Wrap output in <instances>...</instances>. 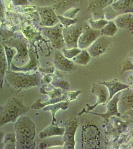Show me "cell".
<instances>
[{"label":"cell","mask_w":133,"mask_h":149,"mask_svg":"<svg viewBox=\"0 0 133 149\" xmlns=\"http://www.w3.org/2000/svg\"><path fill=\"white\" fill-rule=\"evenodd\" d=\"M16 149H34L36 135V126L29 117L22 115L15 122Z\"/></svg>","instance_id":"cell-1"},{"label":"cell","mask_w":133,"mask_h":149,"mask_svg":"<svg viewBox=\"0 0 133 149\" xmlns=\"http://www.w3.org/2000/svg\"><path fill=\"white\" fill-rule=\"evenodd\" d=\"M42 76L43 74L38 71L31 74L9 70L6 74L5 80L12 90L20 93L22 90L41 86V80Z\"/></svg>","instance_id":"cell-2"},{"label":"cell","mask_w":133,"mask_h":149,"mask_svg":"<svg viewBox=\"0 0 133 149\" xmlns=\"http://www.w3.org/2000/svg\"><path fill=\"white\" fill-rule=\"evenodd\" d=\"M22 99L12 97L0 108V127L10 122H15L29 110Z\"/></svg>","instance_id":"cell-3"},{"label":"cell","mask_w":133,"mask_h":149,"mask_svg":"<svg viewBox=\"0 0 133 149\" xmlns=\"http://www.w3.org/2000/svg\"><path fill=\"white\" fill-rule=\"evenodd\" d=\"M3 44L16 49L17 53L14 59L18 64L17 66H23L29 61L28 45L25 39L22 38H11L4 41Z\"/></svg>","instance_id":"cell-4"},{"label":"cell","mask_w":133,"mask_h":149,"mask_svg":"<svg viewBox=\"0 0 133 149\" xmlns=\"http://www.w3.org/2000/svg\"><path fill=\"white\" fill-rule=\"evenodd\" d=\"M63 28L60 22L52 27H45L42 31L43 35L49 39L55 49L60 50L66 47L62 32Z\"/></svg>","instance_id":"cell-5"},{"label":"cell","mask_w":133,"mask_h":149,"mask_svg":"<svg viewBox=\"0 0 133 149\" xmlns=\"http://www.w3.org/2000/svg\"><path fill=\"white\" fill-rule=\"evenodd\" d=\"M91 93L92 94L97 97V101L94 105H90L88 103L86 104V107L83 109L78 114V115H81L85 113H88L89 112L94 109L96 107L100 104H104L108 102L109 98V93L105 85L99 83L93 84Z\"/></svg>","instance_id":"cell-6"},{"label":"cell","mask_w":133,"mask_h":149,"mask_svg":"<svg viewBox=\"0 0 133 149\" xmlns=\"http://www.w3.org/2000/svg\"><path fill=\"white\" fill-rule=\"evenodd\" d=\"M83 31L82 27L77 24L63 28V38L67 49L78 48L79 38Z\"/></svg>","instance_id":"cell-7"},{"label":"cell","mask_w":133,"mask_h":149,"mask_svg":"<svg viewBox=\"0 0 133 149\" xmlns=\"http://www.w3.org/2000/svg\"><path fill=\"white\" fill-rule=\"evenodd\" d=\"M81 93L80 91H72V92H64L63 95L61 97H58L53 99L48 98L47 100L43 101L41 98H38L32 105H31V109H41L47 105L52 104L55 103H58L60 102L70 101L72 102L76 100L79 95Z\"/></svg>","instance_id":"cell-8"},{"label":"cell","mask_w":133,"mask_h":149,"mask_svg":"<svg viewBox=\"0 0 133 149\" xmlns=\"http://www.w3.org/2000/svg\"><path fill=\"white\" fill-rule=\"evenodd\" d=\"M78 122L76 119H68L64 123L65 131L63 135L64 145L63 149H75V135L78 128Z\"/></svg>","instance_id":"cell-9"},{"label":"cell","mask_w":133,"mask_h":149,"mask_svg":"<svg viewBox=\"0 0 133 149\" xmlns=\"http://www.w3.org/2000/svg\"><path fill=\"white\" fill-rule=\"evenodd\" d=\"M111 45L109 37L101 36L87 50L92 57H98L107 52Z\"/></svg>","instance_id":"cell-10"},{"label":"cell","mask_w":133,"mask_h":149,"mask_svg":"<svg viewBox=\"0 0 133 149\" xmlns=\"http://www.w3.org/2000/svg\"><path fill=\"white\" fill-rule=\"evenodd\" d=\"M29 61L22 66H18L12 62L10 70L15 72H22L28 73L31 71H38L40 64L38 61V56L32 47L29 48Z\"/></svg>","instance_id":"cell-11"},{"label":"cell","mask_w":133,"mask_h":149,"mask_svg":"<svg viewBox=\"0 0 133 149\" xmlns=\"http://www.w3.org/2000/svg\"><path fill=\"white\" fill-rule=\"evenodd\" d=\"M121 92L115 95L112 98L109 100L106 103V111L104 113H97L89 111L88 113L93 114L94 115H98L102 117L106 122H108L109 119L113 116H117L122 117L121 113L119 111L118 107V103L119 100Z\"/></svg>","instance_id":"cell-12"},{"label":"cell","mask_w":133,"mask_h":149,"mask_svg":"<svg viewBox=\"0 0 133 149\" xmlns=\"http://www.w3.org/2000/svg\"><path fill=\"white\" fill-rule=\"evenodd\" d=\"M53 64L56 69L62 72L71 73L76 69L74 61L65 57L58 51L55 53Z\"/></svg>","instance_id":"cell-13"},{"label":"cell","mask_w":133,"mask_h":149,"mask_svg":"<svg viewBox=\"0 0 133 149\" xmlns=\"http://www.w3.org/2000/svg\"><path fill=\"white\" fill-rule=\"evenodd\" d=\"M101 36V31L88 28L83 31L79 38L78 46L81 50L87 49L98 38Z\"/></svg>","instance_id":"cell-14"},{"label":"cell","mask_w":133,"mask_h":149,"mask_svg":"<svg viewBox=\"0 0 133 149\" xmlns=\"http://www.w3.org/2000/svg\"><path fill=\"white\" fill-rule=\"evenodd\" d=\"M118 107L119 111L122 115L133 109V88H126L121 92Z\"/></svg>","instance_id":"cell-15"},{"label":"cell","mask_w":133,"mask_h":149,"mask_svg":"<svg viewBox=\"0 0 133 149\" xmlns=\"http://www.w3.org/2000/svg\"><path fill=\"white\" fill-rule=\"evenodd\" d=\"M41 17V23L46 27H52L60 23L55 10L52 8L46 6L41 8L39 10Z\"/></svg>","instance_id":"cell-16"},{"label":"cell","mask_w":133,"mask_h":149,"mask_svg":"<svg viewBox=\"0 0 133 149\" xmlns=\"http://www.w3.org/2000/svg\"><path fill=\"white\" fill-rule=\"evenodd\" d=\"M100 83L105 85L107 87L109 93V98L108 101L117 93L122 92L126 88H131L129 85L124 84L117 80H112L108 81H100Z\"/></svg>","instance_id":"cell-17"},{"label":"cell","mask_w":133,"mask_h":149,"mask_svg":"<svg viewBox=\"0 0 133 149\" xmlns=\"http://www.w3.org/2000/svg\"><path fill=\"white\" fill-rule=\"evenodd\" d=\"M84 0H55L53 8L57 15H62L69 9L74 8Z\"/></svg>","instance_id":"cell-18"},{"label":"cell","mask_w":133,"mask_h":149,"mask_svg":"<svg viewBox=\"0 0 133 149\" xmlns=\"http://www.w3.org/2000/svg\"><path fill=\"white\" fill-rule=\"evenodd\" d=\"M115 23L118 28L126 29L133 34V15L131 13L122 14L115 19Z\"/></svg>","instance_id":"cell-19"},{"label":"cell","mask_w":133,"mask_h":149,"mask_svg":"<svg viewBox=\"0 0 133 149\" xmlns=\"http://www.w3.org/2000/svg\"><path fill=\"white\" fill-rule=\"evenodd\" d=\"M64 131L65 128H60L56 124L53 125L51 124L39 133L38 137L40 139H45L59 136H62Z\"/></svg>","instance_id":"cell-20"},{"label":"cell","mask_w":133,"mask_h":149,"mask_svg":"<svg viewBox=\"0 0 133 149\" xmlns=\"http://www.w3.org/2000/svg\"><path fill=\"white\" fill-rule=\"evenodd\" d=\"M52 80L51 85L57 88L63 90L64 91H68L70 88V84L68 83L66 79L62 74V72L56 69L55 73L52 74Z\"/></svg>","instance_id":"cell-21"},{"label":"cell","mask_w":133,"mask_h":149,"mask_svg":"<svg viewBox=\"0 0 133 149\" xmlns=\"http://www.w3.org/2000/svg\"><path fill=\"white\" fill-rule=\"evenodd\" d=\"M70 101H65L58 102V103H55L52 104L48 105L43 108V109L44 111H50L52 115V123L53 125H55V123L56 122V119L55 118L56 113L60 109L65 111L68 109V107L70 104Z\"/></svg>","instance_id":"cell-22"},{"label":"cell","mask_w":133,"mask_h":149,"mask_svg":"<svg viewBox=\"0 0 133 149\" xmlns=\"http://www.w3.org/2000/svg\"><path fill=\"white\" fill-rule=\"evenodd\" d=\"M0 79H1V88H3L4 81L5 78L6 74L7 72L9 70V66L7 61V57L6 55L5 48L3 44H1V50H0Z\"/></svg>","instance_id":"cell-23"},{"label":"cell","mask_w":133,"mask_h":149,"mask_svg":"<svg viewBox=\"0 0 133 149\" xmlns=\"http://www.w3.org/2000/svg\"><path fill=\"white\" fill-rule=\"evenodd\" d=\"M48 88V90L41 86L40 88V93L43 95H47L50 99H53L58 97H61L65 91L61 88H57L51 85V84L45 85Z\"/></svg>","instance_id":"cell-24"},{"label":"cell","mask_w":133,"mask_h":149,"mask_svg":"<svg viewBox=\"0 0 133 149\" xmlns=\"http://www.w3.org/2000/svg\"><path fill=\"white\" fill-rule=\"evenodd\" d=\"M1 149H16L15 134L8 133L4 136V139L0 142Z\"/></svg>","instance_id":"cell-25"},{"label":"cell","mask_w":133,"mask_h":149,"mask_svg":"<svg viewBox=\"0 0 133 149\" xmlns=\"http://www.w3.org/2000/svg\"><path fill=\"white\" fill-rule=\"evenodd\" d=\"M91 57H92L89 53L87 49H83L78 55L72 60L75 64L78 65L86 66L90 61Z\"/></svg>","instance_id":"cell-26"},{"label":"cell","mask_w":133,"mask_h":149,"mask_svg":"<svg viewBox=\"0 0 133 149\" xmlns=\"http://www.w3.org/2000/svg\"><path fill=\"white\" fill-rule=\"evenodd\" d=\"M118 27L114 20H109L106 26L101 30V36L107 37H113L118 31Z\"/></svg>","instance_id":"cell-27"},{"label":"cell","mask_w":133,"mask_h":149,"mask_svg":"<svg viewBox=\"0 0 133 149\" xmlns=\"http://www.w3.org/2000/svg\"><path fill=\"white\" fill-rule=\"evenodd\" d=\"M113 0H90L89 9L95 10L104 9L110 5Z\"/></svg>","instance_id":"cell-28"},{"label":"cell","mask_w":133,"mask_h":149,"mask_svg":"<svg viewBox=\"0 0 133 149\" xmlns=\"http://www.w3.org/2000/svg\"><path fill=\"white\" fill-rule=\"evenodd\" d=\"M56 70L54 64L50 62H44L40 64L38 71L42 74H53Z\"/></svg>","instance_id":"cell-29"},{"label":"cell","mask_w":133,"mask_h":149,"mask_svg":"<svg viewBox=\"0 0 133 149\" xmlns=\"http://www.w3.org/2000/svg\"><path fill=\"white\" fill-rule=\"evenodd\" d=\"M64 145L63 139H57L56 140H46L41 143L39 145V148L40 149H46L51 147L55 146H62Z\"/></svg>","instance_id":"cell-30"},{"label":"cell","mask_w":133,"mask_h":149,"mask_svg":"<svg viewBox=\"0 0 133 149\" xmlns=\"http://www.w3.org/2000/svg\"><path fill=\"white\" fill-rule=\"evenodd\" d=\"M108 22V20L105 19H99L97 20L90 19L89 20V24L92 29L96 31H101L106 26Z\"/></svg>","instance_id":"cell-31"},{"label":"cell","mask_w":133,"mask_h":149,"mask_svg":"<svg viewBox=\"0 0 133 149\" xmlns=\"http://www.w3.org/2000/svg\"><path fill=\"white\" fill-rule=\"evenodd\" d=\"M3 45L4 48H5L7 61H8V63L9 70H10L11 64H12V62H13L12 60L17 54V52L16 49L14 48L10 47L6 45L5 44H3Z\"/></svg>","instance_id":"cell-32"},{"label":"cell","mask_w":133,"mask_h":149,"mask_svg":"<svg viewBox=\"0 0 133 149\" xmlns=\"http://www.w3.org/2000/svg\"><path fill=\"white\" fill-rule=\"evenodd\" d=\"M81 50H82L79 48H74L71 49H67L64 48L62 49V52L65 57L71 60L75 57V56H77V55H78Z\"/></svg>","instance_id":"cell-33"},{"label":"cell","mask_w":133,"mask_h":149,"mask_svg":"<svg viewBox=\"0 0 133 149\" xmlns=\"http://www.w3.org/2000/svg\"><path fill=\"white\" fill-rule=\"evenodd\" d=\"M57 17L60 20V23L62 24L64 27H68L74 24H77L78 21L77 19H69L62 15H57Z\"/></svg>","instance_id":"cell-34"},{"label":"cell","mask_w":133,"mask_h":149,"mask_svg":"<svg viewBox=\"0 0 133 149\" xmlns=\"http://www.w3.org/2000/svg\"><path fill=\"white\" fill-rule=\"evenodd\" d=\"M80 10V9L78 8H72L66 11L62 15L69 19H74L77 13Z\"/></svg>","instance_id":"cell-35"},{"label":"cell","mask_w":133,"mask_h":149,"mask_svg":"<svg viewBox=\"0 0 133 149\" xmlns=\"http://www.w3.org/2000/svg\"><path fill=\"white\" fill-rule=\"evenodd\" d=\"M133 71V63L132 62L127 60L125 61L121 66V69L120 70V74H122L125 72Z\"/></svg>","instance_id":"cell-36"},{"label":"cell","mask_w":133,"mask_h":149,"mask_svg":"<svg viewBox=\"0 0 133 149\" xmlns=\"http://www.w3.org/2000/svg\"><path fill=\"white\" fill-rule=\"evenodd\" d=\"M52 80V77L51 74H43L41 82V85H48L51 84Z\"/></svg>","instance_id":"cell-37"},{"label":"cell","mask_w":133,"mask_h":149,"mask_svg":"<svg viewBox=\"0 0 133 149\" xmlns=\"http://www.w3.org/2000/svg\"><path fill=\"white\" fill-rule=\"evenodd\" d=\"M36 3L41 6H48L54 4L55 0H34Z\"/></svg>","instance_id":"cell-38"},{"label":"cell","mask_w":133,"mask_h":149,"mask_svg":"<svg viewBox=\"0 0 133 149\" xmlns=\"http://www.w3.org/2000/svg\"><path fill=\"white\" fill-rule=\"evenodd\" d=\"M127 85L133 88V74H130L129 76H128L127 78Z\"/></svg>","instance_id":"cell-39"},{"label":"cell","mask_w":133,"mask_h":149,"mask_svg":"<svg viewBox=\"0 0 133 149\" xmlns=\"http://www.w3.org/2000/svg\"><path fill=\"white\" fill-rule=\"evenodd\" d=\"M123 115H126L128 116L129 118L130 119V120L133 122V109L127 112L124 114H123Z\"/></svg>","instance_id":"cell-40"}]
</instances>
